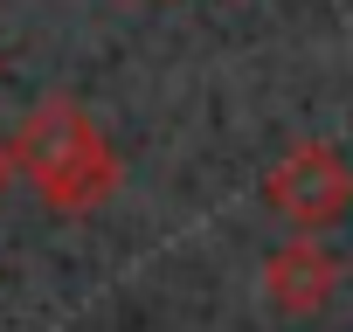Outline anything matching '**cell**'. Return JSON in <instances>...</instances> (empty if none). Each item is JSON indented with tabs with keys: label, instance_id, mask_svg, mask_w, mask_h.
<instances>
[{
	"label": "cell",
	"instance_id": "cell-3",
	"mask_svg": "<svg viewBox=\"0 0 353 332\" xmlns=\"http://www.w3.org/2000/svg\"><path fill=\"white\" fill-rule=\"evenodd\" d=\"M263 298H270L284 318H319V311L339 298V256H332L312 229H298L291 242H277V249L263 256Z\"/></svg>",
	"mask_w": 353,
	"mask_h": 332
},
{
	"label": "cell",
	"instance_id": "cell-1",
	"mask_svg": "<svg viewBox=\"0 0 353 332\" xmlns=\"http://www.w3.org/2000/svg\"><path fill=\"white\" fill-rule=\"evenodd\" d=\"M14 174L56 208V215H90L118 194L125 166L111 152V138L97 132V118L77 97H42L28 111V125L14 132Z\"/></svg>",
	"mask_w": 353,
	"mask_h": 332
},
{
	"label": "cell",
	"instance_id": "cell-2",
	"mask_svg": "<svg viewBox=\"0 0 353 332\" xmlns=\"http://www.w3.org/2000/svg\"><path fill=\"white\" fill-rule=\"evenodd\" d=\"M263 201L291 222V229H332L353 208V166L325 145V138H298L270 174H263Z\"/></svg>",
	"mask_w": 353,
	"mask_h": 332
}]
</instances>
